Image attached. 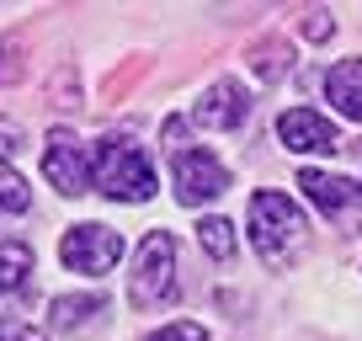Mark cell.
<instances>
[{"label": "cell", "instance_id": "1", "mask_svg": "<svg viewBox=\"0 0 362 341\" xmlns=\"http://www.w3.org/2000/svg\"><path fill=\"white\" fill-rule=\"evenodd\" d=\"M304 235H309V224L288 192H256L250 197V245H256V256L267 267H288L304 250Z\"/></svg>", "mask_w": 362, "mask_h": 341}, {"label": "cell", "instance_id": "2", "mask_svg": "<svg viewBox=\"0 0 362 341\" xmlns=\"http://www.w3.org/2000/svg\"><path fill=\"white\" fill-rule=\"evenodd\" d=\"M90 182L112 203H149L155 197V166L128 139H102L90 149Z\"/></svg>", "mask_w": 362, "mask_h": 341}, {"label": "cell", "instance_id": "3", "mask_svg": "<svg viewBox=\"0 0 362 341\" xmlns=\"http://www.w3.org/2000/svg\"><path fill=\"white\" fill-rule=\"evenodd\" d=\"M176 299V235L170 229H149L139 240L134 256V277H128V304L134 309H155Z\"/></svg>", "mask_w": 362, "mask_h": 341}, {"label": "cell", "instance_id": "4", "mask_svg": "<svg viewBox=\"0 0 362 341\" xmlns=\"http://www.w3.org/2000/svg\"><path fill=\"white\" fill-rule=\"evenodd\" d=\"M59 262H64L69 272H80V277H107L123 262V235L107 229V224H75L59 240Z\"/></svg>", "mask_w": 362, "mask_h": 341}, {"label": "cell", "instance_id": "5", "mask_svg": "<svg viewBox=\"0 0 362 341\" xmlns=\"http://www.w3.org/2000/svg\"><path fill=\"white\" fill-rule=\"evenodd\" d=\"M170 176H176V203L181 208H203L218 192H229V170L214 149H176L170 155Z\"/></svg>", "mask_w": 362, "mask_h": 341}, {"label": "cell", "instance_id": "6", "mask_svg": "<svg viewBox=\"0 0 362 341\" xmlns=\"http://www.w3.org/2000/svg\"><path fill=\"white\" fill-rule=\"evenodd\" d=\"M43 176L59 187L64 197H80V192H90V155H86V144H80L69 128H54L48 134V149H43Z\"/></svg>", "mask_w": 362, "mask_h": 341}, {"label": "cell", "instance_id": "7", "mask_svg": "<svg viewBox=\"0 0 362 341\" xmlns=\"http://www.w3.org/2000/svg\"><path fill=\"white\" fill-rule=\"evenodd\" d=\"M277 139H283V149H298V155H336L341 149L336 123L320 117L315 107H288L277 117Z\"/></svg>", "mask_w": 362, "mask_h": 341}, {"label": "cell", "instance_id": "8", "mask_svg": "<svg viewBox=\"0 0 362 341\" xmlns=\"http://www.w3.org/2000/svg\"><path fill=\"white\" fill-rule=\"evenodd\" d=\"M245 112H250V91L240 86V80H214L203 96H197V107H192V123L197 128H240L245 123Z\"/></svg>", "mask_w": 362, "mask_h": 341}, {"label": "cell", "instance_id": "9", "mask_svg": "<svg viewBox=\"0 0 362 341\" xmlns=\"http://www.w3.org/2000/svg\"><path fill=\"white\" fill-rule=\"evenodd\" d=\"M298 187H304V197L320 208V214H341V208L362 192L357 182H346V176H336V170H315V166L298 170Z\"/></svg>", "mask_w": 362, "mask_h": 341}, {"label": "cell", "instance_id": "10", "mask_svg": "<svg viewBox=\"0 0 362 341\" xmlns=\"http://www.w3.org/2000/svg\"><path fill=\"white\" fill-rule=\"evenodd\" d=\"M107 315V299L102 294H64L48 304V325L59 330V336H75V330L96 325V320Z\"/></svg>", "mask_w": 362, "mask_h": 341}, {"label": "cell", "instance_id": "11", "mask_svg": "<svg viewBox=\"0 0 362 341\" xmlns=\"http://www.w3.org/2000/svg\"><path fill=\"white\" fill-rule=\"evenodd\" d=\"M325 96L336 102V112L346 117V123H362V59H341V64H330Z\"/></svg>", "mask_w": 362, "mask_h": 341}, {"label": "cell", "instance_id": "12", "mask_svg": "<svg viewBox=\"0 0 362 341\" xmlns=\"http://www.w3.org/2000/svg\"><path fill=\"white\" fill-rule=\"evenodd\" d=\"M33 272V245L27 240H0V294H16Z\"/></svg>", "mask_w": 362, "mask_h": 341}, {"label": "cell", "instance_id": "13", "mask_svg": "<svg viewBox=\"0 0 362 341\" xmlns=\"http://www.w3.org/2000/svg\"><path fill=\"white\" fill-rule=\"evenodd\" d=\"M197 245H203L214 262H235V250H240L235 224H229V219H218V214H208L203 224H197Z\"/></svg>", "mask_w": 362, "mask_h": 341}, {"label": "cell", "instance_id": "14", "mask_svg": "<svg viewBox=\"0 0 362 341\" xmlns=\"http://www.w3.org/2000/svg\"><path fill=\"white\" fill-rule=\"evenodd\" d=\"M288 59H293V54H288L283 37H261V43L250 48V69H256V80H267V86L288 75Z\"/></svg>", "mask_w": 362, "mask_h": 341}, {"label": "cell", "instance_id": "15", "mask_svg": "<svg viewBox=\"0 0 362 341\" xmlns=\"http://www.w3.org/2000/svg\"><path fill=\"white\" fill-rule=\"evenodd\" d=\"M27 203H33V192H27V182H22V170H11V166H0V214H22Z\"/></svg>", "mask_w": 362, "mask_h": 341}, {"label": "cell", "instance_id": "16", "mask_svg": "<svg viewBox=\"0 0 362 341\" xmlns=\"http://www.w3.org/2000/svg\"><path fill=\"white\" fill-rule=\"evenodd\" d=\"M144 341H208V330L197 325V320H170V325H160V330H149Z\"/></svg>", "mask_w": 362, "mask_h": 341}, {"label": "cell", "instance_id": "17", "mask_svg": "<svg viewBox=\"0 0 362 341\" xmlns=\"http://www.w3.org/2000/svg\"><path fill=\"white\" fill-rule=\"evenodd\" d=\"M22 123H16V117H0V166H11V155L16 149H22Z\"/></svg>", "mask_w": 362, "mask_h": 341}, {"label": "cell", "instance_id": "18", "mask_svg": "<svg viewBox=\"0 0 362 341\" xmlns=\"http://www.w3.org/2000/svg\"><path fill=\"white\" fill-rule=\"evenodd\" d=\"M0 341H48L37 325H27V320H16V315H0Z\"/></svg>", "mask_w": 362, "mask_h": 341}, {"label": "cell", "instance_id": "19", "mask_svg": "<svg viewBox=\"0 0 362 341\" xmlns=\"http://www.w3.org/2000/svg\"><path fill=\"white\" fill-rule=\"evenodd\" d=\"M330 33H336V22H330V11H304V37H309V43H325Z\"/></svg>", "mask_w": 362, "mask_h": 341}, {"label": "cell", "instance_id": "20", "mask_svg": "<svg viewBox=\"0 0 362 341\" xmlns=\"http://www.w3.org/2000/svg\"><path fill=\"white\" fill-rule=\"evenodd\" d=\"M11 80H22V54H16V43L0 48V86H11Z\"/></svg>", "mask_w": 362, "mask_h": 341}]
</instances>
